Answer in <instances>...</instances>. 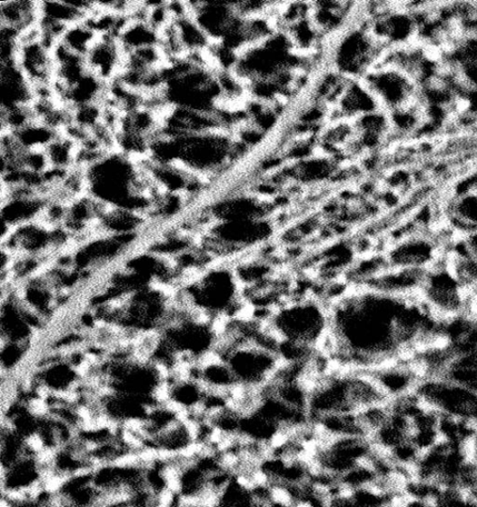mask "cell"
<instances>
[{
    "mask_svg": "<svg viewBox=\"0 0 477 507\" xmlns=\"http://www.w3.org/2000/svg\"><path fill=\"white\" fill-rule=\"evenodd\" d=\"M419 400L441 416L477 425V391L444 376L424 377L415 391Z\"/></svg>",
    "mask_w": 477,
    "mask_h": 507,
    "instance_id": "9c48e42d",
    "label": "cell"
},
{
    "mask_svg": "<svg viewBox=\"0 0 477 507\" xmlns=\"http://www.w3.org/2000/svg\"><path fill=\"white\" fill-rule=\"evenodd\" d=\"M400 507H434L428 501L410 498L403 496L400 502Z\"/></svg>",
    "mask_w": 477,
    "mask_h": 507,
    "instance_id": "1f68e13d",
    "label": "cell"
},
{
    "mask_svg": "<svg viewBox=\"0 0 477 507\" xmlns=\"http://www.w3.org/2000/svg\"><path fill=\"white\" fill-rule=\"evenodd\" d=\"M72 123L86 132H91L103 119V103L88 104L71 108Z\"/></svg>",
    "mask_w": 477,
    "mask_h": 507,
    "instance_id": "83f0119b",
    "label": "cell"
},
{
    "mask_svg": "<svg viewBox=\"0 0 477 507\" xmlns=\"http://www.w3.org/2000/svg\"><path fill=\"white\" fill-rule=\"evenodd\" d=\"M2 108L28 105L33 99L32 87L14 62L2 63Z\"/></svg>",
    "mask_w": 477,
    "mask_h": 507,
    "instance_id": "ac0fdd59",
    "label": "cell"
},
{
    "mask_svg": "<svg viewBox=\"0 0 477 507\" xmlns=\"http://www.w3.org/2000/svg\"><path fill=\"white\" fill-rule=\"evenodd\" d=\"M317 28L314 24L307 22L305 17L296 20L291 25V41H293L302 47L312 46L317 40Z\"/></svg>",
    "mask_w": 477,
    "mask_h": 507,
    "instance_id": "f546056e",
    "label": "cell"
},
{
    "mask_svg": "<svg viewBox=\"0 0 477 507\" xmlns=\"http://www.w3.org/2000/svg\"><path fill=\"white\" fill-rule=\"evenodd\" d=\"M332 166L324 160L303 161L298 168L297 176L306 182L321 181L331 174Z\"/></svg>",
    "mask_w": 477,
    "mask_h": 507,
    "instance_id": "f1b7e54d",
    "label": "cell"
},
{
    "mask_svg": "<svg viewBox=\"0 0 477 507\" xmlns=\"http://www.w3.org/2000/svg\"><path fill=\"white\" fill-rule=\"evenodd\" d=\"M375 49L373 38L365 30H350L335 46L333 62L338 73L346 76L364 73L375 57Z\"/></svg>",
    "mask_w": 477,
    "mask_h": 507,
    "instance_id": "4fadbf2b",
    "label": "cell"
},
{
    "mask_svg": "<svg viewBox=\"0 0 477 507\" xmlns=\"http://www.w3.org/2000/svg\"><path fill=\"white\" fill-rule=\"evenodd\" d=\"M176 288L177 303L217 323L241 316L244 310V286L230 262H213Z\"/></svg>",
    "mask_w": 477,
    "mask_h": 507,
    "instance_id": "7a4b0ae2",
    "label": "cell"
},
{
    "mask_svg": "<svg viewBox=\"0 0 477 507\" xmlns=\"http://www.w3.org/2000/svg\"><path fill=\"white\" fill-rule=\"evenodd\" d=\"M2 507H7V506H5V505L2 504Z\"/></svg>",
    "mask_w": 477,
    "mask_h": 507,
    "instance_id": "836d02e7",
    "label": "cell"
},
{
    "mask_svg": "<svg viewBox=\"0 0 477 507\" xmlns=\"http://www.w3.org/2000/svg\"><path fill=\"white\" fill-rule=\"evenodd\" d=\"M39 2L30 0H9L0 3V23L2 27L14 30L19 35L37 25Z\"/></svg>",
    "mask_w": 477,
    "mask_h": 507,
    "instance_id": "d6986e66",
    "label": "cell"
},
{
    "mask_svg": "<svg viewBox=\"0 0 477 507\" xmlns=\"http://www.w3.org/2000/svg\"><path fill=\"white\" fill-rule=\"evenodd\" d=\"M343 113L354 114H369L374 108V99L369 88L357 85L346 86L341 95Z\"/></svg>",
    "mask_w": 477,
    "mask_h": 507,
    "instance_id": "d4e9b609",
    "label": "cell"
},
{
    "mask_svg": "<svg viewBox=\"0 0 477 507\" xmlns=\"http://www.w3.org/2000/svg\"><path fill=\"white\" fill-rule=\"evenodd\" d=\"M12 134L25 151H43L58 134L47 126L32 122Z\"/></svg>",
    "mask_w": 477,
    "mask_h": 507,
    "instance_id": "cb8c5ba5",
    "label": "cell"
},
{
    "mask_svg": "<svg viewBox=\"0 0 477 507\" xmlns=\"http://www.w3.org/2000/svg\"><path fill=\"white\" fill-rule=\"evenodd\" d=\"M374 451L369 439L360 436L327 439L321 435L310 456L313 472H322L340 478L355 466L364 463Z\"/></svg>",
    "mask_w": 477,
    "mask_h": 507,
    "instance_id": "30bf717a",
    "label": "cell"
},
{
    "mask_svg": "<svg viewBox=\"0 0 477 507\" xmlns=\"http://www.w3.org/2000/svg\"><path fill=\"white\" fill-rule=\"evenodd\" d=\"M429 502L434 507H477L472 492L455 486L436 485Z\"/></svg>",
    "mask_w": 477,
    "mask_h": 507,
    "instance_id": "484cf974",
    "label": "cell"
},
{
    "mask_svg": "<svg viewBox=\"0 0 477 507\" xmlns=\"http://www.w3.org/2000/svg\"><path fill=\"white\" fill-rule=\"evenodd\" d=\"M401 500H402V499H401ZM400 502H401V501H400ZM400 502H396V503L391 505L390 507H400Z\"/></svg>",
    "mask_w": 477,
    "mask_h": 507,
    "instance_id": "d6a6232c",
    "label": "cell"
},
{
    "mask_svg": "<svg viewBox=\"0 0 477 507\" xmlns=\"http://www.w3.org/2000/svg\"><path fill=\"white\" fill-rule=\"evenodd\" d=\"M160 33L144 19L129 18L128 23L118 34L117 40L125 54L148 47L158 46Z\"/></svg>",
    "mask_w": 477,
    "mask_h": 507,
    "instance_id": "44dd1931",
    "label": "cell"
},
{
    "mask_svg": "<svg viewBox=\"0 0 477 507\" xmlns=\"http://www.w3.org/2000/svg\"><path fill=\"white\" fill-rule=\"evenodd\" d=\"M410 478L473 492L477 489V466L470 459L465 446L441 440L420 455Z\"/></svg>",
    "mask_w": 477,
    "mask_h": 507,
    "instance_id": "8992f818",
    "label": "cell"
},
{
    "mask_svg": "<svg viewBox=\"0 0 477 507\" xmlns=\"http://www.w3.org/2000/svg\"><path fill=\"white\" fill-rule=\"evenodd\" d=\"M238 151L232 139L220 131L176 138L164 136L156 147L158 161L181 166L202 178L224 171Z\"/></svg>",
    "mask_w": 477,
    "mask_h": 507,
    "instance_id": "3957f363",
    "label": "cell"
},
{
    "mask_svg": "<svg viewBox=\"0 0 477 507\" xmlns=\"http://www.w3.org/2000/svg\"><path fill=\"white\" fill-rule=\"evenodd\" d=\"M347 9L340 3H320L314 8V25L318 32H334L345 23Z\"/></svg>",
    "mask_w": 477,
    "mask_h": 507,
    "instance_id": "4316f807",
    "label": "cell"
},
{
    "mask_svg": "<svg viewBox=\"0 0 477 507\" xmlns=\"http://www.w3.org/2000/svg\"><path fill=\"white\" fill-rule=\"evenodd\" d=\"M419 300L439 321L469 314L472 295L445 260L426 271Z\"/></svg>",
    "mask_w": 477,
    "mask_h": 507,
    "instance_id": "ba28073f",
    "label": "cell"
},
{
    "mask_svg": "<svg viewBox=\"0 0 477 507\" xmlns=\"http://www.w3.org/2000/svg\"><path fill=\"white\" fill-rule=\"evenodd\" d=\"M406 298L351 286L329 304L330 333L325 345L342 367L372 372L405 356L400 315Z\"/></svg>",
    "mask_w": 477,
    "mask_h": 507,
    "instance_id": "6da1fadb",
    "label": "cell"
},
{
    "mask_svg": "<svg viewBox=\"0 0 477 507\" xmlns=\"http://www.w3.org/2000/svg\"><path fill=\"white\" fill-rule=\"evenodd\" d=\"M173 23L178 37L181 39L186 57L204 55L210 51L213 42L200 24L196 23L190 9H188V5L187 12L173 18Z\"/></svg>",
    "mask_w": 477,
    "mask_h": 507,
    "instance_id": "ffe728a7",
    "label": "cell"
},
{
    "mask_svg": "<svg viewBox=\"0 0 477 507\" xmlns=\"http://www.w3.org/2000/svg\"><path fill=\"white\" fill-rule=\"evenodd\" d=\"M53 49L40 37L37 25L18 36L13 62L32 88L53 85Z\"/></svg>",
    "mask_w": 477,
    "mask_h": 507,
    "instance_id": "7c38bea8",
    "label": "cell"
},
{
    "mask_svg": "<svg viewBox=\"0 0 477 507\" xmlns=\"http://www.w3.org/2000/svg\"><path fill=\"white\" fill-rule=\"evenodd\" d=\"M298 64L290 37L272 34L237 57L233 68L237 76L248 78L252 84H272L284 93L290 87Z\"/></svg>",
    "mask_w": 477,
    "mask_h": 507,
    "instance_id": "5b68a950",
    "label": "cell"
},
{
    "mask_svg": "<svg viewBox=\"0 0 477 507\" xmlns=\"http://www.w3.org/2000/svg\"><path fill=\"white\" fill-rule=\"evenodd\" d=\"M446 242L438 232H420L387 244L382 250L390 267L428 271L445 260Z\"/></svg>",
    "mask_w": 477,
    "mask_h": 507,
    "instance_id": "8fae6325",
    "label": "cell"
},
{
    "mask_svg": "<svg viewBox=\"0 0 477 507\" xmlns=\"http://www.w3.org/2000/svg\"><path fill=\"white\" fill-rule=\"evenodd\" d=\"M265 324L276 342L302 345L320 351L330 333V308L320 298H288L268 314Z\"/></svg>",
    "mask_w": 477,
    "mask_h": 507,
    "instance_id": "277c9868",
    "label": "cell"
},
{
    "mask_svg": "<svg viewBox=\"0 0 477 507\" xmlns=\"http://www.w3.org/2000/svg\"><path fill=\"white\" fill-rule=\"evenodd\" d=\"M425 273L413 268L389 267L362 287L393 297H418Z\"/></svg>",
    "mask_w": 477,
    "mask_h": 507,
    "instance_id": "2e32d148",
    "label": "cell"
},
{
    "mask_svg": "<svg viewBox=\"0 0 477 507\" xmlns=\"http://www.w3.org/2000/svg\"><path fill=\"white\" fill-rule=\"evenodd\" d=\"M371 373L390 402L415 393L423 379L421 373L409 357L383 364Z\"/></svg>",
    "mask_w": 477,
    "mask_h": 507,
    "instance_id": "5bb4252c",
    "label": "cell"
},
{
    "mask_svg": "<svg viewBox=\"0 0 477 507\" xmlns=\"http://www.w3.org/2000/svg\"><path fill=\"white\" fill-rule=\"evenodd\" d=\"M215 222L268 217L266 207L256 197L245 195H228L214 201L203 210Z\"/></svg>",
    "mask_w": 477,
    "mask_h": 507,
    "instance_id": "e0dca14e",
    "label": "cell"
},
{
    "mask_svg": "<svg viewBox=\"0 0 477 507\" xmlns=\"http://www.w3.org/2000/svg\"><path fill=\"white\" fill-rule=\"evenodd\" d=\"M465 450L472 462L477 466V425H475L470 439L465 445Z\"/></svg>",
    "mask_w": 477,
    "mask_h": 507,
    "instance_id": "4dcf8cb0",
    "label": "cell"
},
{
    "mask_svg": "<svg viewBox=\"0 0 477 507\" xmlns=\"http://www.w3.org/2000/svg\"><path fill=\"white\" fill-rule=\"evenodd\" d=\"M215 353L230 367L238 390L242 391L263 390L283 366L274 348L255 342L220 344Z\"/></svg>",
    "mask_w": 477,
    "mask_h": 507,
    "instance_id": "52a82bcc",
    "label": "cell"
},
{
    "mask_svg": "<svg viewBox=\"0 0 477 507\" xmlns=\"http://www.w3.org/2000/svg\"><path fill=\"white\" fill-rule=\"evenodd\" d=\"M98 37L95 29L86 19L68 26L58 43L69 52L85 58Z\"/></svg>",
    "mask_w": 477,
    "mask_h": 507,
    "instance_id": "603a6c76",
    "label": "cell"
},
{
    "mask_svg": "<svg viewBox=\"0 0 477 507\" xmlns=\"http://www.w3.org/2000/svg\"><path fill=\"white\" fill-rule=\"evenodd\" d=\"M43 152L49 170L66 173L76 167L77 143L66 133H58Z\"/></svg>",
    "mask_w": 477,
    "mask_h": 507,
    "instance_id": "7402d4cb",
    "label": "cell"
},
{
    "mask_svg": "<svg viewBox=\"0 0 477 507\" xmlns=\"http://www.w3.org/2000/svg\"><path fill=\"white\" fill-rule=\"evenodd\" d=\"M126 54L116 37L101 35L85 56L87 71L105 85L122 74Z\"/></svg>",
    "mask_w": 477,
    "mask_h": 507,
    "instance_id": "9a60e30c",
    "label": "cell"
}]
</instances>
